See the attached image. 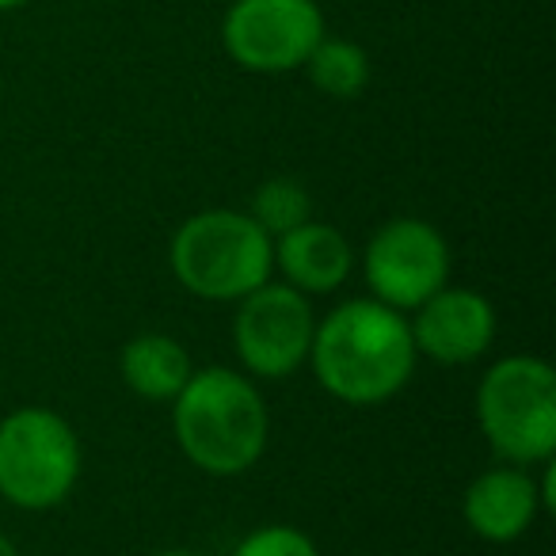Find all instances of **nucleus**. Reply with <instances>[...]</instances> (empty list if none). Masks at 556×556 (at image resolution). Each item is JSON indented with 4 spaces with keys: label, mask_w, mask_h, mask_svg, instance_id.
<instances>
[{
    "label": "nucleus",
    "mask_w": 556,
    "mask_h": 556,
    "mask_svg": "<svg viewBox=\"0 0 556 556\" xmlns=\"http://www.w3.org/2000/svg\"><path fill=\"white\" fill-rule=\"evenodd\" d=\"M325 39L317 0H232L222 20V47L248 73H294Z\"/></svg>",
    "instance_id": "6e6552de"
},
{
    "label": "nucleus",
    "mask_w": 556,
    "mask_h": 556,
    "mask_svg": "<svg viewBox=\"0 0 556 556\" xmlns=\"http://www.w3.org/2000/svg\"><path fill=\"white\" fill-rule=\"evenodd\" d=\"M302 70L332 100H355L370 85V54L351 39H320Z\"/></svg>",
    "instance_id": "ddd939ff"
},
{
    "label": "nucleus",
    "mask_w": 556,
    "mask_h": 556,
    "mask_svg": "<svg viewBox=\"0 0 556 556\" xmlns=\"http://www.w3.org/2000/svg\"><path fill=\"white\" fill-rule=\"evenodd\" d=\"M355 267V248L336 225L302 222L298 229L275 237V270H282V282L305 298L336 294L348 282Z\"/></svg>",
    "instance_id": "9b49d317"
},
{
    "label": "nucleus",
    "mask_w": 556,
    "mask_h": 556,
    "mask_svg": "<svg viewBox=\"0 0 556 556\" xmlns=\"http://www.w3.org/2000/svg\"><path fill=\"white\" fill-rule=\"evenodd\" d=\"M118 374H123L126 389L138 393L141 401L172 404L187 378L194 374L191 355L176 336L164 332H141L123 343L118 351Z\"/></svg>",
    "instance_id": "f8f14e48"
},
{
    "label": "nucleus",
    "mask_w": 556,
    "mask_h": 556,
    "mask_svg": "<svg viewBox=\"0 0 556 556\" xmlns=\"http://www.w3.org/2000/svg\"><path fill=\"white\" fill-rule=\"evenodd\" d=\"M149 556H202V553H191V548H161V553H149Z\"/></svg>",
    "instance_id": "dca6fc26"
},
{
    "label": "nucleus",
    "mask_w": 556,
    "mask_h": 556,
    "mask_svg": "<svg viewBox=\"0 0 556 556\" xmlns=\"http://www.w3.org/2000/svg\"><path fill=\"white\" fill-rule=\"evenodd\" d=\"M232 556H320V548H317V541L305 530H298V526L270 522V526L252 530L248 538H240Z\"/></svg>",
    "instance_id": "2eb2a0df"
},
{
    "label": "nucleus",
    "mask_w": 556,
    "mask_h": 556,
    "mask_svg": "<svg viewBox=\"0 0 556 556\" xmlns=\"http://www.w3.org/2000/svg\"><path fill=\"white\" fill-rule=\"evenodd\" d=\"M172 434L194 469L229 480L255 469L267 450L270 416L248 374L206 366L172 401Z\"/></svg>",
    "instance_id": "f03ea898"
},
{
    "label": "nucleus",
    "mask_w": 556,
    "mask_h": 556,
    "mask_svg": "<svg viewBox=\"0 0 556 556\" xmlns=\"http://www.w3.org/2000/svg\"><path fill=\"white\" fill-rule=\"evenodd\" d=\"M477 424L503 465H545L556 454V370L538 355H507L477 386Z\"/></svg>",
    "instance_id": "20e7f679"
},
{
    "label": "nucleus",
    "mask_w": 556,
    "mask_h": 556,
    "mask_svg": "<svg viewBox=\"0 0 556 556\" xmlns=\"http://www.w3.org/2000/svg\"><path fill=\"white\" fill-rule=\"evenodd\" d=\"M408 320L416 355H427L442 366H465L488 355L495 343V305L480 290L442 287L427 298Z\"/></svg>",
    "instance_id": "1a4fd4ad"
},
{
    "label": "nucleus",
    "mask_w": 556,
    "mask_h": 556,
    "mask_svg": "<svg viewBox=\"0 0 556 556\" xmlns=\"http://www.w3.org/2000/svg\"><path fill=\"white\" fill-rule=\"evenodd\" d=\"M317 313L309 298L287 282H263L237 302L232 317V348L248 378L282 381L309 363Z\"/></svg>",
    "instance_id": "423d86ee"
},
{
    "label": "nucleus",
    "mask_w": 556,
    "mask_h": 556,
    "mask_svg": "<svg viewBox=\"0 0 556 556\" xmlns=\"http://www.w3.org/2000/svg\"><path fill=\"white\" fill-rule=\"evenodd\" d=\"M248 217H252L270 240L282 237V232L298 229V225L313 217L309 187L298 184V179H290V176L267 179V184L255 187L252 202H248Z\"/></svg>",
    "instance_id": "4468645a"
},
{
    "label": "nucleus",
    "mask_w": 556,
    "mask_h": 556,
    "mask_svg": "<svg viewBox=\"0 0 556 556\" xmlns=\"http://www.w3.org/2000/svg\"><path fill=\"white\" fill-rule=\"evenodd\" d=\"M80 439L54 408L24 404L0 419V500L20 510H54L80 480Z\"/></svg>",
    "instance_id": "39448f33"
},
{
    "label": "nucleus",
    "mask_w": 556,
    "mask_h": 556,
    "mask_svg": "<svg viewBox=\"0 0 556 556\" xmlns=\"http://www.w3.org/2000/svg\"><path fill=\"white\" fill-rule=\"evenodd\" d=\"M0 556H20V548L12 545V541L4 538V533H0Z\"/></svg>",
    "instance_id": "f3484780"
},
{
    "label": "nucleus",
    "mask_w": 556,
    "mask_h": 556,
    "mask_svg": "<svg viewBox=\"0 0 556 556\" xmlns=\"http://www.w3.org/2000/svg\"><path fill=\"white\" fill-rule=\"evenodd\" d=\"M27 0H0V12H16V9H24Z\"/></svg>",
    "instance_id": "a211bd4d"
},
{
    "label": "nucleus",
    "mask_w": 556,
    "mask_h": 556,
    "mask_svg": "<svg viewBox=\"0 0 556 556\" xmlns=\"http://www.w3.org/2000/svg\"><path fill=\"white\" fill-rule=\"evenodd\" d=\"M541 510L538 480L522 465L484 469L462 495L465 526L488 545H510L533 526Z\"/></svg>",
    "instance_id": "9d476101"
},
{
    "label": "nucleus",
    "mask_w": 556,
    "mask_h": 556,
    "mask_svg": "<svg viewBox=\"0 0 556 556\" xmlns=\"http://www.w3.org/2000/svg\"><path fill=\"white\" fill-rule=\"evenodd\" d=\"M168 263L191 298L240 302L275 275V240L248 210H202L172 232Z\"/></svg>",
    "instance_id": "7ed1b4c3"
},
{
    "label": "nucleus",
    "mask_w": 556,
    "mask_h": 556,
    "mask_svg": "<svg viewBox=\"0 0 556 556\" xmlns=\"http://www.w3.org/2000/svg\"><path fill=\"white\" fill-rule=\"evenodd\" d=\"M370 298L396 313H412L450 282V244L424 217H389L363 252Z\"/></svg>",
    "instance_id": "0eeeda50"
},
{
    "label": "nucleus",
    "mask_w": 556,
    "mask_h": 556,
    "mask_svg": "<svg viewBox=\"0 0 556 556\" xmlns=\"http://www.w3.org/2000/svg\"><path fill=\"white\" fill-rule=\"evenodd\" d=\"M408 317L374 298H351L317 320L309 363L328 396L374 408L401 393L416 370Z\"/></svg>",
    "instance_id": "f257e3e1"
}]
</instances>
